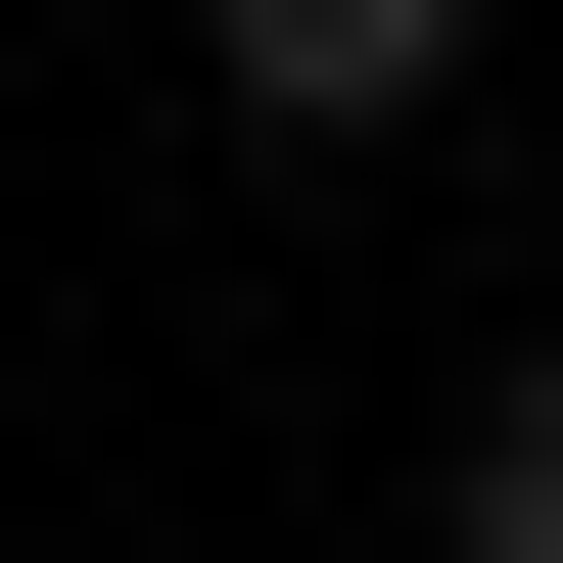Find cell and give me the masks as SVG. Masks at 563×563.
Wrapping results in <instances>:
<instances>
[{
  "label": "cell",
  "instance_id": "cell-1",
  "mask_svg": "<svg viewBox=\"0 0 563 563\" xmlns=\"http://www.w3.org/2000/svg\"><path fill=\"white\" fill-rule=\"evenodd\" d=\"M188 47H235V141H422L470 95V0H188Z\"/></svg>",
  "mask_w": 563,
  "mask_h": 563
},
{
  "label": "cell",
  "instance_id": "cell-2",
  "mask_svg": "<svg viewBox=\"0 0 563 563\" xmlns=\"http://www.w3.org/2000/svg\"><path fill=\"white\" fill-rule=\"evenodd\" d=\"M470 563H563V329H517V376H470Z\"/></svg>",
  "mask_w": 563,
  "mask_h": 563
}]
</instances>
